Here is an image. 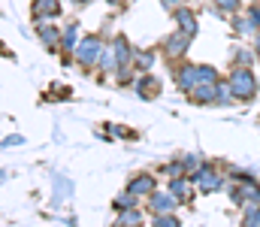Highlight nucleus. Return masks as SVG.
I'll list each match as a JSON object with an SVG mask.
<instances>
[{"label":"nucleus","instance_id":"1","mask_svg":"<svg viewBox=\"0 0 260 227\" xmlns=\"http://www.w3.org/2000/svg\"><path fill=\"white\" fill-rule=\"evenodd\" d=\"M233 85H236V94H245V97H251L254 94V79H251V73H239L233 76Z\"/></svg>","mask_w":260,"mask_h":227},{"label":"nucleus","instance_id":"2","mask_svg":"<svg viewBox=\"0 0 260 227\" xmlns=\"http://www.w3.org/2000/svg\"><path fill=\"white\" fill-rule=\"evenodd\" d=\"M185 49H188V37H182V34H179V37H170V43H167V55H170V58H173V55H182Z\"/></svg>","mask_w":260,"mask_h":227},{"label":"nucleus","instance_id":"3","mask_svg":"<svg viewBox=\"0 0 260 227\" xmlns=\"http://www.w3.org/2000/svg\"><path fill=\"white\" fill-rule=\"evenodd\" d=\"M176 18H179V24L185 27V34H197V21L191 18V12H188V9H182Z\"/></svg>","mask_w":260,"mask_h":227},{"label":"nucleus","instance_id":"4","mask_svg":"<svg viewBox=\"0 0 260 227\" xmlns=\"http://www.w3.org/2000/svg\"><path fill=\"white\" fill-rule=\"evenodd\" d=\"M112 3H118V0H112Z\"/></svg>","mask_w":260,"mask_h":227}]
</instances>
